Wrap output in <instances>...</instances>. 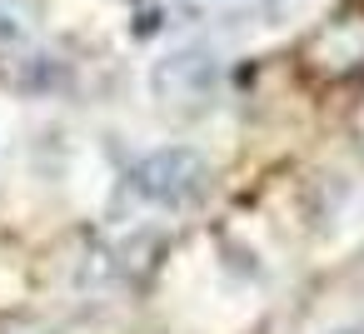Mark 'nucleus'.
I'll list each match as a JSON object with an SVG mask.
<instances>
[{
    "label": "nucleus",
    "mask_w": 364,
    "mask_h": 334,
    "mask_svg": "<svg viewBox=\"0 0 364 334\" xmlns=\"http://www.w3.org/2000/svg\"><path fill=\"white\" fill-rule=\"evenodd\" d=\"M195 185H200V160L185 155V150H165V155H155V160H145L135 170V190H145L150 200H170L175 205Z\"/></svg>",
    "instance_id": "1"
},
{
    "label": "nucleus",
    "mask_w": 364,
    "mask_h": 334,
    "mask_svg": "<svg viewBox=\"0 0 364 334\" xmlns=\"http://www.w3.org/2000/svg\"><path fill=\"white\" fill-rule=\"evenodd\" d=\"M170 6L205 26H255V21H269L284 0H170Z\"/></svg>",
    "instance_id": "2"
}]
</instances>
